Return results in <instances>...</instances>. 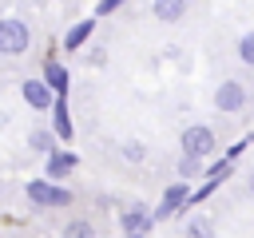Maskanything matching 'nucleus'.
Listing matches in <instances>:
<instances>
[{
  "mask_svg": "<svg viewBox=\"0 0 254 238\" xmlns=\"http://www.w3.org/2000/svg\"><path fill=\"white\" fill-rule=\"evenodd\" d=\"M187 238H214V218L210 214H194L187 222Z\"/></svg>",
  "mask_w": 254,
  "mask_h": 238,
  "instance_id": "4468645a",
  "label": "nucleus"
},
{
  "mask_svg": "<svg viewBox=\"0 0 254 238\" xmlns=\"http://www.w3.org/2000/svg\"><path fill=\"white\" fill-rule=\"evenodd\" d=\"M20 99H24L32 111H52V103H56V95L48 91V83H44L40 75H28V79L20 83Z\"/></svg>",
  "mask_w": 254,
  "mask_h": 238,
  "instance_id": "9d476101",
  "label": "nucleus"
},
{
  "mask_svg": "<svg viewBox=\"0 0 254 238\" xmlns=\"http://www.w3.org/2000/svg\"><path fill=\"white\" fill-rule=\"evenodd\" d=\"M190 182H171V186H163V194H159V202H155V210H151V218L155 222H171V218H179L183 210H187V202H190Z\"/></svg>",
  "mask_w": 254,
  "mask_h": 238,
  "instance_id": "20e7f679",
  "label": "nucleus"
},
{
  "mask_svg": "<svg viewBox=\"0 0 254 238\" xmlns=\"http://www.w3.org/2000/svg\"><path fill=\"white\" fill-rule=\"evenodd\" d=\"M238 60H242L246 67H254V28H246V32L238 36Z\"/></svg>",
  "mask_w": 254,
  "mask_h": 238,
  "instance_id": "f3484780",
  "label": "nucleus"
},
{
  "mask_svg": "<svg viewBox=\"0 0 254 238\" xmlns=\"http://www.w3.org/2000/svg\"><path fill=\"white\" fill-rule=\"evenodd\" d=\"M60 238H95V226H91L87 218H71V222L60 230Z\"/></svg>",
  "mask_w": 254,
  "mask_h": 238,
  "instance_id": "2eb2a0df",
  "label": "nucleus"
},
{
  "mask_svg": "<svg viewBox=\"0 0 254 238\" xmlns=\"http://www.w3.org/2000/svg\"><path fill=\"white\" fill-rule=\"evenodd\" d=\"M75 167H79V155L71 151V147H56L48 159H44V175L40 178H48V182H60V186H67V178L75 175Z\"/></svg>",
  "mask_w": 254,
  "mask_h": 238,
  "instance_id": "39448f33",
  "label": "nucleus"
},
{
  "mask_svg": "<svg viewBox=\"0 0 254 238\" xmlns=\"http://www.w3.org/2000/svg\"><path fill=\"white\" fill-rule=\"evenodd\" d=\"M151 226H155V218H151V206H143V202H131V206L119 214V230H123V238H147Z\"/></svg>",
  "mask_w": 254,
  "mask_h": 238,
  "instance_id": "0eeeda50",
  "label": "nucleus"
},
{
  "mask_svg": "<svg viewBox=\"0 0 254 238\" xmlns=\"http://www.w3.org/2000/svg\"><path fill=\"white\" fill-rule=\"evenodd\" d=\"M52 135H56V143L60 147H67L71 139H75V123H71V107H67V95H56V103H52Z\"/></svg>",
  "mask_w": 254,
  "mask_h": 238,
  "instance_id": "1a4fd4ad",
  "label": "nucleus"
},
{
  "mask_svg": "<svg viewBox=\"0 0 254 238\" xmlns=\"http://www.w3.org/2000/svg\"><path fill=\"white\" fill-rule=\"evenodd\" d=\"M32 48V24L24 16H0V56H24Z\"/></svg>",
  "mask_w": 254,
  "mask_h": 238,
  "instance_id": "7ed1b4c3",
  "label": "nucleus"
},
{
  "mask_svg": "<svg viewBox=\"0 0 254 238\" xmlns=\"http://www.w3.org/2000/svg\"><path fill=\"white\" fill-rule=\"evenodd\" d=\"M119 8H123L119 0H99V4H95V12H91V20H103V16H115Z\"/></svg>",
  "mask_w": 254,
  "mask_h": 238,
  "instance_id": "6ab92c4d",
  "label": "nucleus"
},
{
  "mask_svg": "<svg viewBox=\"0 0 254 238\" xmlns=\"http://www.w3.org/2000/svg\"><path fill=\"white\" fill-rule=\"evenodd\" d=\"M95 36V20L91 16H83V20H75V24H67L64 28V52H79V48H87V40Z\"/></svg>",
  "mask_w": 254,
  "mask_h": 238,
  "instance_id": "9b49d317",
  "label": "nucleus"
},
{
  "mask_svg": "<svg viewBox=\"0 0 254 238\" xmlns=\"http://www.w3.org/2000/svg\"><path fill=\"white\" fill-rule=\"evenodd\" d=\"M151 16L163 20V24H179V20L187 16V4H183V0H155V4H151Z\"/></svg>",
  "mask_w": 254,
  "mask_h": 238,
  "instance_id": "ddd939ff",
  "label": "nucleus"
},
{
  "mask_svg": "<svg viewBox=\"0 0 254 238\" xmlns=\"http://www.w3.org/2000/svg\"><path fill=\"white\" fill-rule=\"evenodd\" d=\"M179 151H183V159H194V163L206 167V159L218 151V139L206 123H187L183 135H179Z\"/></svg>",
  "mask_w": 254,
  "mask_h": 238,
  "instance_id": "f03ea898",
  "label": "nucleus"
},
{
  "mask_svg": "<svg viewBox=\"0 0 254 238\" xmlns=\"http://www.w3.org/2000/svg\"><path fill=\"white\" fill-rule=\"evenodd\" d=\"M87 63H91V67H103V63H107V48H99V44L87 48Z\"/></svg>",
  "mask_w": 254,
  "mask_h": 238,
  "instance_id": "aec40b11",
  "label": "nucleus"
},
{
  "mask_svg": "<svg viewBox=\"0 0 254 238\" xmlns=\"http://www.w3.org/2000/svg\"><path fill=\"white\" fill-rule=\"evenodd\" d=\"M246 103H250V91H246L242 79H222V83H218L214 107H218L222 115H238V111H246Z\"/></svg>",
  "mask_w": 254,
  "mask_h": 238,
  "instance_id": "423d86ee",
  "label": "nucleus"
},
{
  "mask_svg": "<svg viewBox=\"0 0 254 238\" xmlns=\"http://www.w3.org/2000/svg\"><path fill=\"white\" fill-rule=\"evenodd\" d=\"M123 159H127L131 167H139V163L147 159V147H143L139 139H127V143H123Z\"/></svg>",
  "mask_w": 254,
  "mask_h": 238,
  "instance_id": "a211bd4d",
  "label": "nucleus"
},
{
  "mask_svg": "<svg viewBox=\"0 0 254 238\" xmlns=\"http://www.w3.org/2000/svg\"><path fill=\"white\" fill-rule=\"evenodd\" d=\"M40 79L48 83L52 95H67V91H71V71H67V63H64L60 56H48V60L40 63Z\"/></svg>",
  "mask_w": 254,
  "mask_h": 238,
  "instance_id": "6e6552de",
  "label": "nucleus"
},
{
  "mask_svg": "<svg viewBox=\"0 0 254 238\" xmlns=\"http://www.w3.org/2000/svg\"><path fill=\"white\" fill-rule=\"evenodd\" d=\"M24 198L32 210H67L75 202L71 186H60V182H48V178H32L24 182Z\"/></svg>",
  "mask_w": 254,
  "mask_h": 238,
  "instance_id": "f257e3e1",
  "label": "nucleus"
},
{
  "mask_svg": "<svg viewBox=\"0 0 254 238\" xmlns=\"http://www.w3.org/2000/svg\"><path fill=\"white\" fill-rule=\"evenodd\" d=\"M175 175H179V182H190V178H198V175H202V163H194V159H183V155H179Z\"/></svg>",
  "mask_w": 254,
  "mask_h": 238,
  "instance_id": "dca6fc26",
  "label": "nucleus"
},
{
  "mask_svg": "<svg viewBox=\"0 0 254 238\" xmlns=\"http://www.w3.org/2000/svg\"><path fill=\"white\" fill-rule=\"evenodd\" d=\"M246 190H250V194H254V171H250V178H246Z\"/></svg>",
  "mask_w": 254,
  "mask_h": 238,
  "instance_id": "412c9836",
  "label": "nucleus"
},
{
  "mask_svg": "<svg viewBox=\"0 0 254 238\" xmlns=\"http://www.w3.org/2000/svg\"><path fill=\"white\" fill-rule=\"evenodd\" d=\"M60 143H56V135H52V127H32L28 131V151L32 155H40V159H48L52 151H56Z\"/></svg>",
  "mask_w": 254,
  "mask_h": 238,
  "instance_id": "f8f14e48",
  "label": "nucleus"
}]
</instances>
